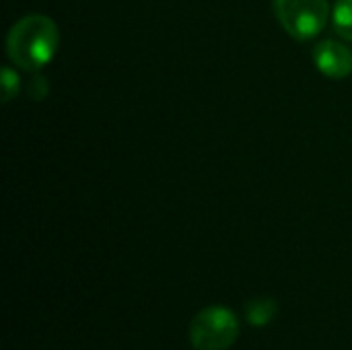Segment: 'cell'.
Masks as SVG:
<instances>
[{
    "label": "cell",
    "mask_w": 352,
    "mask_h": 350,
    "mask_svg": "<svg viewBox=\"0 0 352 350\" xmlns=\"http://www.w3.org/2000/svg\"><path fill=\"white\" fill-rule=\"evenodd\" d=\"M2 91H4V101H10L19 93V74L10 66H4L2 70Z\"/></svg>",
    "instance_id": "52a82bcc"
},
{
    "label": "cell",
    "mask_w": 352,
    "mask_h": 350,
    "mask_svg": "<svg viewBox=\"0 0 352 350\" xmlns=\"http://www.w3.org/2000/svg\"><path fill=\"white\" fill-rule=\"evenodd\" d=\"M274 14L291 37L307 41L328 25L330 4L328 0H274Z\"/></svg>",
    "instance_id": "3957f363"
},
{
    "label": "cell",
    "mask_w": 352,
    "mask_h": 350,
    "mask_svg": "<svg viewBox=\"0 0 352 350\" xmlns=\"http://www.w3.org/2000/svg\"><path fill=\"white\" fill-rule=\"evenodd\" d=\"M60 45V31L45 14H27L16 21L6 37L12 64L23 70H39L50 64Z\"/></svg>",
    "instance_id": "6da1fadb"
},
{
    "label": "cell",
    "mask_w": 352,
    "mask_h": 350,
    "mask_svg": "<svg viewBox=\"0 0 352 350\" xmlns=\"http://www.w3.org/2000/svg\"><path fill=\"white\" fill-rule=\"evenodd\" d=\"M332 23L338 35L352 41V0H336L332 10Z\"/></svg>",
    "instance_id": "8992f818"
},
{
    "label": "cell",
    "mask_w": 352,
    "mask_h": 350,
    "mask_svg": "<svg viewBox=\"0 0 352 350\" xmlns=\"http://www.w3.org/2000/svg\"><path fill=\"white\" fill-rule=\"evenodd\" d=\"M47 93V80L43 76H33V80L29 83V97H33L35 101H41Z\"/></svg>",
    "instance_id": "ba28073f"
},
{
    "label": "cell",
    "mask_w": 352,
    "mask_h": 350,
    "mask_svg": "<svg viewBox=\"0 0 352 350\" xmlns=\"http://www.w3.org/2000/svg\"><path fill=\"white\" fill-rule=\"evenodd\" d=\"M237 336V318L223 305L204 307L190 322V342L194 350H227L235 344Z\"/></svg>",
    "instance_id": "7a4b0ae2"
},
{
    "label": "cell",
    "mask_w": 352,
    "mask_h": 350,
    "mask_svg": "<svg viewBox=\"0 0 352 350\" xmlns=\"http://www.w3.org/2000/svg\"><path fill=\"white\" fill-rule=\"evenodd\" d=\"M278 311V303L274 299H254L245 305V316L252 326L262 328L268 326Z\"/></svg>",
    "instance_id": "5b68a950"
},
{
    "label": "cell",
    "mask_w": 352,
    "mask_h": 350,
    "mask_svg": "<svg viewBox=\"0 0 352 350\" xmlns=\"http://www.w3.org/2000/svg\"><path fill=\"white\" fill-rule=\"evenodd\" d=\"M314 64L328 78H346L352 72V52L332 39H324L314 47Z\"/></svg>",
    "instance_id": "277c9868"
}]
</instances>
